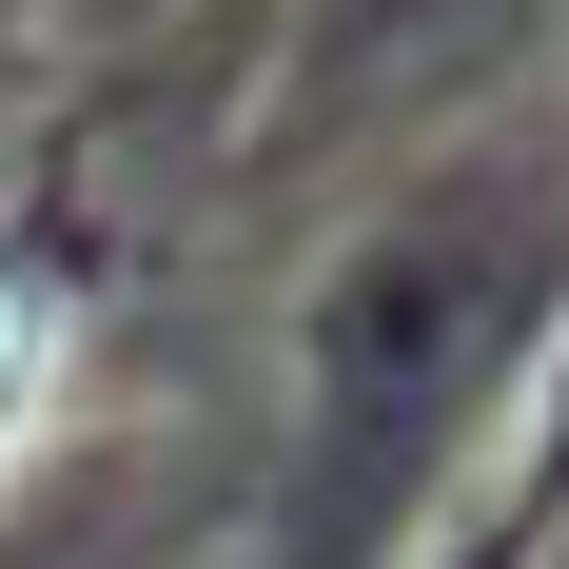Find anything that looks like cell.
<instances>
[{
    "instance_id": "6da1fadb",
    "label": "cell",
    "mask_w": 569,
    "mask_h": 569,
    "mask_svg": "<svg viewBox=\"0 0 569 569\" xmlns=\"http://www.w3.org/2000/svg\"><path fill=\"white\" fill-rule=\"evenodd\" d=\"M40 432H59V295L0 256V471L40 452Z\"/></svg>"
}]
</instances>
